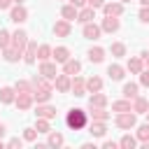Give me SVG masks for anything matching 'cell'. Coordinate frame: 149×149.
Returning <instances> with one entry per match:
<instances>
[{"label":"cell","instance_id":"obj_18","mask_svg":"<svg viewBox=\"0 0 149 149\" xmlns=\"http://www.w3.org/2000/svg\"><path fill=\"white\" fill-rule=\"evenodd\" d=\"M84 88H86V81L74 74V79H72V91H74V95H84Z\"/></svg>","mask_w":149,"mask_h":149},{"label":"cell","instance_id":"obj_13","mask_svg":"<svg viewBox=\"0 0 149 149\" xmlns=\"http://www.w3.org/2000/svg\"><path fill=\"white\" fill-rule=\"evenodd\" d=\"M93 19H95L93 7H86V9H81V12L77 14V21H81V23H88V21H93Z\"/></svg>","mask_w":149,"mask_h":149},{"label":"cell","instance_id":"obj_7","mask_svg":"<svg viewBox=\"0 0 149 149\" xmlns=\"http://www.w3.org/2000/svg\"><path fill=\"white\" fill-rule=\"evenodd\" d=\"M102 9H105L107 16H119V14L123 12V5H119V2H105Z\"/></svg>","mask_w":149,"mask_h":149},{"label":"cell","instance_id":"obj_31","mask_svg":"<svg viewBox=\"0 0 149 149\" xmlns=\"http://www.w3.org/2000/svg\"><path fill=\"white\" fill-rule=\"evenodd\" d=\"M149 109V102L144 98H135V112H147Z\"/></svg>","mask_w":149,"mask_h":149},{"label":"cell","instance_id":"obj_35","mask_svg":"<svg viewBox=\"0 0 149 149\" xmlns=\"http://www.w3.org/2000/svg\"><path fill=\"white\" fill-rule=\"evenodd\" d=\"M9 42H12V40H9V33H7V30H0V49H7Z\"/></svg>","mask_w":149,"mask_h":149},{"label":"cell","instance_id":"obj_19","mask_svg":"<svg viewBox=\"0 0 149 149\" xmlns=\"http://www.w3.org/2000/svg\"><path fill=\"white\" fill-rule=\"evenodd\" d=\"M37 116H42V119H54L56 116V109L54 107H49V105H44V107H37V112H35Z\"/></svg>","mask_w":149,"mask_h":149},{"label":"cell","instance_id":"obj_45","mask_svg":"<svg viewBox=\"0 0 149 149\" xmlns=\"http://www.w3.org/2000/svg\"><path fill=\"white\" fill-rule=\"evenodd\" d=\"M102 147H105V149H116V142H105Z\"/></svg>","mask_w":149,"mask_h":149},{"label":"cell","instance_id":"obj_11","mask_svg":"<svg viewBox=\"0 0 149 149\" xmlns=\"http://www.w3.org/2000/svg\"><path fill=\"white\" fill-rule=\"evenodd\" d=\"M77 9H79V7H74V5L70 2V5H65V7L61 9V14H63V19H65V21H72V19H77V14H79Z\"/></svg>","mask_w":149,"mask_h":149},{"label":"cell","instance_id":"obj_50","mask_svg":"<svg viewBox=\"0 0 149 149\" xmlns=\"http://www.w3.org/2000/svg\"><path fill=\"white\" fill-rule=\"evenodd\" d=\"M121 2H130V0H121Z\"/></svg>","mask_w":149,"mask_h":149},{"label":"cell","instance_id":"obj_48","mask_svg":"<svg viewBox=\"0 0 149 149\" xmlns=\"http://www.w3.org/2000/svg\"><path fill=\"white\" fill-rule=\"evenodd\" d=\"M140 2H142V5H144V7H149V0H140Z\"/></svg>","mask_w":149,"mask_h":149},{"label":"cell","instance_id":"obj_29","mask_svg":"<svg viewBox=\"0 0 149 149\" xmlns=\"http://www.w3.org/2000/svg\"><path fill=\"white\" fill-rule=\"evenodd\" d=\"M135 142H137V140H135L133 135H123V137H121V142H119V147H123V149H133V147H135Z\"/></svg>","mask_w":149,"mask_h":149},{"label":"cell","instance_id":"obj_49","mask_svg":"<svg viewBox=\"0 0 149 149\" xmlns=\"http://www.w3.org/2000/svg\"><path fill=\"white\" fill-rule=\"evenodd\" d=\"M12 2H16V5H21V2H23V0H12Z\"/></svg>","mask_w":149,"mask_h":149},{"label":"cell","instance_id":"obj_37","mask_svg":"<svg viewBox=\"0 0 149 149\" xmlns=\"http://www.w3.org/2000/svg\"><path fill=\"white\" fill-rule=\"evenodd\" d=\"M37 133H49V123H47V119H37Z\"/></svg>","mask_w":149,"mask_h":149},{"label":"cell","instance_id":"obj_22","mask_svg":"<svg viewBox=\"0 0 149 149\" xmlns=\"http://www.w3.org/2000/svg\"><path fill=\"white\" fill-rule=\"evenodd\" d=\"M49 56H54L51 47H47V44H40V47H37V58H40V61H47Z\"/></svg>","mask_w":149,"mask_h":149},{"label":"cell","instance_id":"obj_15","mask_svg":"<svg viewBox=\"0 0 149 149\" xmlns=\"http://www.w3.org/2000/svg\"><path fill=\"white\" fill-rule=\"evenodd\" d=\"M35 56H37V44L35 42H28L26 44V63H33Z\"/></svg>","mask_w":149,"mask_h":149},{"label":"cell","instance_id":"obj_14","mask_svg":"<svg viewBox=\"0 0 149 149\" xmlns=\"http://www.w3.org/2000/svg\"><path fill=\"white\" fill-rule=\"evenodd\" d=\"M54 33L61 35V37H68V35H70V23H68V21H58V23L54 26Z\"/></svg>","mask_w":149,"mask_h":149},{"label":"cell","instance_id":"obj_36","mask_svg":"<svg viewBox=\"0 0 149 149\" xmlns=\"http://www.w3.org/2000/svg\"><path fill=\"white\" fill-rule=\"evenodd\" d=\"M112 54H114V56H123V54H126V47H123L121 42H114V44H112Z\"/></svg>","mask_w":149,"mask_h":149},{"label":"cell","instance_id":"obj_16","mask_svg":"<svg viewBox=\"0 0 149 149\" xmlns=\"http://www.w3.org/2000/svg\"><path fill=\"white\" fill-rule=\"evenodd\" d=\"M54 58H56L58 63H65V61L70 58V51H68L65 47H56V49H54Z\"/></svg>","mask_w":149,"mask_h":149},{"label":"cell","instance_id":"obj_6","mask_svg":"<svg viewBox=\"0 0 149 149\" xmlns=\"http://www.w3.org/2000/svg\"><path fill=\"white\" fill-rule=\"evenodd\" d=\"M100 30H102V28H98V26L91 23V21L84 23V37H88V40H98V37H100Z\"/></svg>","mask_w":149,"mask_h":149},{"label":"cell","instance_id":"obj_51","mask_svg":"<svg viewBox=\"0 0 149 149\" xmlns=\"http://www.w3.org/2000/svg\"><path fill=\"white\" fill-rule=\"evenodd\" d=\"M0 149H2V142H0Z\"/></svg>","mask_w":149,"mask_h":149},{"label":"cell","instance_id":"obj_24","mask_svg":"<svg viewBox=\"0 0 149 149\" xmlns=\"http://www.w3.org/2000/svg\"><path fill=\"white\" fill-rule=\"evenodd\" d=\"M88 133H91V135H95V137H102V135L107 133V128H105V123H102V121H98V123H93V126H91V130H88Z\"/></svg>","mask_w":149,"mask_h":149},{"label":"cell","instance_id":"obj_17","mask_svg":"<svg viewBox=\"0 0 149 149\" xmlns=\"http://www.w3.org/2000/svg\"><path fill=\"white\" fill-rule=\"evenodd\" d=\"M86 88L93 91V93H98V91L102 88V79H100V77H91V79H86Z\"/></svg>","mask_w":149,"mask_h":149},{"label":"cell","instance_id":"obj_21","mask_svg":"<svg viewBox=\"0 0 149 149\" xmlns=\"http://www.w3.org/2000/svg\"><path fill=\"white\" fill-rule=\"evenodd\" d=\"M102 58H105V51H102L100 47H95V49L88 51V61H91V63H100Z\"/></svg>","mask_w":149,"mask_h":149},{"label":"cell","instance_id":"obj_47","mask_svg":"<svg viewBox=\"0 0 149 149\" xmlns=\"http://www.w3.org/2000/svg\"><path fill=\"white\" fill-rule=\"evenodd\" d=\"M2 135H5V126L0 123V137H2Z\"/></svg>","mask_w":149,"mask_h":149},{"label":"cell","instance_id":"obj_41","mask_svg":"<svg viewBox=\"0 0 149 149\" xmlns=\"http://www.w3.org/2000/svg\"><path fill=\"white\" fill-rule=\"evenodd\" d=\"M140 19H142L144 23H149V7H144V9L140 12Z\"/></svg>","mask_w":149,"mask_h":149},{"label":"cell","instance_id":"obj_2","mask_svg":"<svg viewBox=\"0 0 149 149\" xmlns=\"http://www.w3.org/2000/svg\"><path fill=\"white\" fill-rule=\"evenodd\" d=\"M116 126H119V128H133V126H135V114L121 112V114L116 116Z\"/></svg>","mask_w":149,"mask_h":149},{"label":"cell","instance_id":"obj_4","mask_svg":"<svg viewBox=\"0 0 149 149\" xmlns=\"http://www.w3.org/2000/svg\"><path fill=\"white\" fill-rule=\"evenodd\" d=\"M56 88H58L61 93H68V91L72 88V81H70V74H65V72H63V74H58V77H56Z\"/></svg>","mask_w":149,"mask_h":149},{"label":"cell","instance_id":"obj_3","mask_svg":"<svg viewBox=\"0 0 149 149\" xmlns=\"http://www.w3.org/2000/svg\"><path fill=\"white\" fill-rule=\"evenodd\" d=\"M12 44H14V49H23L26 44H28V35H26V30H16L14 35H12Z\"/></svg>","mask_w":149,"mask_h":149},{"label":"cell","instance_id":"obj_40","mask_svg":"<svg viewBox=\"0 0 149 149\" xmlns=\"http://www.w3.org/2000/svg\"><path fill=\"white\" fill-rule=\"evenodd\" d=\"M21 144H23V142H21L19 137H12V140L7 142V147H12V149H14V147H21Z\"/></svg>","mask_w":149,"mask_h":149},{"label":"cell","instance_id":"obj_43","mask_svg":"<svg viewBox=\"0 0 149 149\" xmlns=\"http://www.w3.org/2000/svg\"><path fill=\"white\" fill-rule=\"evenodd\" d=\"M140 56H142V63H144V65H147V68H149V51H142V54H140Z\"/></svg>","mask_w":149,"mask_h":149},{"label":"cell","instance_id":"obj_30","mask_svg":"<svg viewBox=\"0 0 149 149\" xmlns=\"http://www.w3.org/2000/svg\"><path fill=\"white\" fill-rule=\"evenodd\" d=\"M112 109H114V112H130V102H128V100H119V102L112 105Z\"/></svg>","mask_w":149,"mask_h":149},{"label":"cell","instance_id":"obj_20","mask_svg":"<svg viewBox=\"0 0 149 149\" xmlns=\"http://www.w3.org/2000/svg\"><path fill=\"white\" fill-rule=\"evenodd\" d=\"M0 100H2L5 105H9V102H14V88H9V86H5V88H0Z\"/></svg>","mask_w":149,"mask_h":149},{"label":"cell","instance_id":"obj_44","mask_svg":"<svg viewBox=\"0 0 149 149\" xmlns=\"http://www.w3.org/2000/svg\"><path fill=\"white\" fill-rule=\"evenodd\" d=\"M12 5V0H0V9H7Z\"/></svg>","mask_w":149,"mask_h":149},{"label":"cell","instance_id":"obj_38","mask_svg":"<svg viewBox=\"0 0 149 149\" xmlns=\"http://www.w3.org/2000/svg\"><path fill=\"white\" fill-rule=\"evenodd\" d=\"M35 137H37V133H35L33 128H26V130H23V140H28V142H33Z\"/></svg>","mask_w":149,"mask_h":149},{"label":"cell","instance_id":"obj_10","mask_svg":"<svg viewBox=\"0 0 149 149\" xmlns=\"http://www.w3.org/2000/svg\"><path fill=\"white\" fill-rule=\"evenodd\" d=\"M30 102H33V93H19L16 95V107L19 109H28Z\"/></svg>","mask_w":149,"mask_h":149},{"label":"cell","instance_id":"obj_25","mask_svg":"<svg viewBox=\"0 0 149 149\" xmlns=\"http://www.w3.org/2000/svg\"><path fill=\"white\" fill-rule=\"evenodd\" d=\"M123 95H126L128 100H130V98L135 100V98H137V84H126V86H123Z\"/></svg>","mask_w":149,"mask_h":149},{"label":"cell","instance_id":"obj_52","mask_svg":"<svg viewBox=\"0 0 149 149\" xmlns=\"http://www.w3.org/2000/svg\"><path fill=\"white\" fill-rule=\"evenodd\" d=\"M147 119H149V116H147Z\"/></svg>","mask_w":149,"mask_h":149},{"label":"cell","instance_id":"obj_1","mask_svg":"<svg viewBox=\"0 0 149 149\" xmlns=\"http://www.w3.org/2000/svg\"><path fill=\"white\" fill-rule=\"evenodd\" d=\"M65 123H68V128H72V130H81V128L86 126V112H84V109H70L68 116H65Z\"/></svg>","mask_w":149,"mask_h":149},{"label":"cell","instance_id":"obj_28","mask_svg":"<svg viewBox=\"0 0 149 149\" xmlns=\"http://www.w3.org/2000/svg\"><path fill=\"white\" fill-rule=\"evenodd\" d=\"M105 102H107V98H105L102 93H93V95H91V107H102Z\"/></svg>","mask_w":149,"mask_h":149},{"label":"cell","instance_id":"obj_27","mask_svg":"<svg viewBox=\"0 0 149 149\" xmlns=\"http://www.w3.org/2000/svg\"><path fill=\"white\" fill-rule=\"evenodd\" d=\"M128 70L135 72V74H140V72H142V61H140V58H130V61H128Z\"/></svg>","mask_w":149,"mask_h":149},{"label":"cell","instance_id":"obj_9","mask_svg":"<svg viewBox=\"0 0 149 149\" xmlns=\"http://www.w3.org/2000/svg\"><path fill=\"white\" fill-rule=\"evenodd\" d=\"M63 70H65V74L74 77V74H77V72L81 70V63H79V61H72V58H68V61H65V68H63Z\"/></svg>","mask_w":149,"mask_h":149},{"label":"cell","instance_id":"obj_39","mask_svg":"<svg viewBox=\"0 0 149 149\" xmlns=\"http://www.w3.org/2000/svg\"><path fill=\"white\" fill-rule=\"evenodd\" d=\"M140 81H142L144 86H149V70H144V72H140Z\"/></svg>","mask_w":149,"mask_h":149},{"label":"cell","instance_id":"obj_23","mask_svg":"<svg viewBox=\"0 0 149 149\" xmlns=\"http://www.w3.org/2000/svg\"><path fill=\"white\" fill-rule=\"evenodd\" d=\"M107 74H109L112 79H123V68H121V65H109V68H107Z\"/></svg>","mask_w":149,"mask_h":149},{"label":"cell","instance_id":"obj_42","mask_svg":"<svg viewBox=\"0 0 149 149\" xmlns=\"http://www.w3.org/2000/svg\"><path fill=\"white\" fill-rule=\"evenodd\" d=\"M102 5H105V0H88V7H93V9L95 7H102Z\"/></svg>","mask_w":149,"mask_h":149},{"label":"cell","instance_id":"obj_5","mask_svg":"<svg viewBox=\"0 0 149 149\" xmlns=\"http://www.w3.org/2000/svg\"><path fill=\"white\" fill-rule=\"evenodd\" d=\"M40 74H42L44 79H56V77H58V74H56V65H54V63H47V61H42Z\"/></svg>","mask_w":149,"mask_h":149},{"label":"cell","instance_id":"obj_12","mask_svg":"<svg viewBox=\"0 0 149 149\" xmlns=\"http://www.w3.org/2000/svg\"><path fill=\"white\" fill-rule=\"evenodd\" d=\"M102 30H107V33H116V30H119V19H116V16H107V19L102 21Z\"/></svg>","mask_w":149,"mask_h":149},{"label":"cell","instance_id":"obj_33","mask_svg":"<svg viewBox=\"0 0 149 149\" xmlns=\"http://www.w3.org/2000/svg\"><path fill=\"white\" fill-rule=\"evenodd\" d=\"M137 140H142V142H147V140H149V123L140 126V130H137Z\"/></svg>","mask_w":149,"mask_h":149},{"label":"cell","instance_id":"obj_8","mask_svg":"<svg viewBox=\"0 0 149 149\" xmlns=\"http://www.w3.org/2000/svg\"><path fill=\"white\" fill-rule=\"evenodd\" d=\"M9 19H12L14 23H23V21L28 19V12L19 5V7H14V9H12V16H9Z\"/></svg>","mask_w":149,"mask_h":149},{"label":"cell","instance_id":"obj_32","mask_svg":"<svg viewBox=\"0 0 149 149\" xmlns=\"http://www.w3.org/2000/svg\"><path fill=\"white\" fill-rule=\"evenodd\" d=\"M49 144H51V147H61V144H63V135H61V133H51V135H49Z\"/></svg>","mask_w":149,"mask_h":149},{"label":"cell","instance_id":"obj_26","mask_svg":"<svg viewBox=\"0 0 149 149\" xmlns=\"http://www.w3.org/2000/svg\"><path fill=\"white\" fill-rule=\"evenodd\" d=\"M19 56H21V51L19 49H5V61H9V63H14V61H19Z\"/></svg>","mask_w":149,"mask_h":149},{"label":"cell","instance_id":"obj_34","mask_svg":"<svg viewBox=\"0 0 149 149\" xmlns=\"http://www.w3.org/2000/svg\"><path fill=\"white\" fill-rule=\"evenodd\" d=\"M91 109H93V107H91ZM93 119H95V121H105V119H107V112H105L102 107H95V109H93Z\"/></svg>","mask_w":149,"mask_h":149},{"label":"cell","instance_id":"obj_46","mask_svg":"<svg viewBox=\"0 0 149 149\" xmlns=\"http://www.w3.org/2000/svg\"><path fill=\"white\" fill-rule=\"evenodd\" d=\"M70 2H72L74 7H81V5H84V2H88V0H70Z\"/></svg>","mask_w":149,"mask_h":149}]
</instances>
